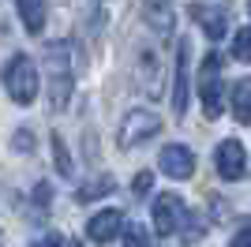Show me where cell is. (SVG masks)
I'll use <instances>...</instances> for the list:
<instances>
[{
	"mask_svg": "<svg viewBox=\"0 0 251 247\" xmlns=\"http://www.w3.org/2000/svg\"><path fill=\"white\" fill-rule=\"evenodd\" d=\"M248 11H251V0H248Z\"/></svg>",
	"mask_w": 251,
	"mask_h": 247,
	"instance_id": "cell-25",
	"label": "cell"
},
{
	"mask_svg": "<svg viewBox=\"0 0 251 247\" xmlns=\"http://www.w3.org/2000/svg\"><path fill=\"white\" fill-rule=\"evenodd\" d=\"M120 232H124V214L120 210H98L86 221V236L94 240V244H113Z\"/></svg>",
	"mask_w": 251,
	"mask_h": 247,
	"instance_id": "cell-10",
	"label": "cell"
},
{
	"mask_svg": "<svg viewBox=\"0 0 251 247\" xmlns=\"http://www.w3.org/2000/svg\"><path fill=\"white\" fill-rule=\"evenodd\" d=\"M124 247H147V232H143V228H135V225H127Z\"/></svg>",
	"mask_w": 251,
	"mask_h": 247,
	"instance_id": "cell-20",
	"label": "cell"
},
{
	"mask_svg": "<svg viewBox=\"0 0 251 247\" xmlns=\"http://www.w3.org/2000/svg\"><path fill=\"white\" fill-rule=\"evenodd\" d=\"M229 247H251V225H248V228H240V232L232 236V244H229Z\"/></svg>",
	"mask_w": 251,
	"mask_h": 247,
	"instance_id": "cell-23",
	"label": "cell"
},
{
	"mask_svg": "<svg viewBox=\"0 0 251 247\" xmlns=\"http://www.w3.org/2000/svg\"><path fill=\"white\" fill-rule=\"evenodd\" d=\"M113 187H116V180H113L109 173H101V176H94V180H86V184L79 187V202H94V198H105Z\"/></svg>",
	"mask_w": 251,
	"mask_h": 247,
	"instance_id": "cell-15",
	"label": "cell"
},
{
	"mask_svg": "<svg viewBox=\"0 0 251 247\" xmlns=\"http://www.w3.org/2000/svg\"><path fill=\"white\" fill-rule=\"evenodd\" d=\"M72 45L68 41H49L45 45V75H49V109L64 113L68 98H72Z\"/></svg>",
	"mask_w": 251,
	"mask_h": 247,
	"instance_id": "cell-1",
	"label": "cell"
},
{
	"mask_svg": "<svg viewBox=\"0 0 251 247\" xmlns=\"http://www.w3.org/2000/svg\"><path fill=\"white\" fill-rule=\"evenodd\" d=\"M11 146H15L19 154H30V150H34V131H30V127H19L15 139H11Z\"/></svg>",
	"mask_w": 251,
	"mask_h": 247,
	"instance_id": "cell-19",
	"label": "cell"
},
{
	"mask_svg": "<svg viewBox=\"0 0 251 247\" xmlns=\"http://www.w3.org/2000/svg\"><path fill=\"white\" fill-rule=\"evenodd\" d=\"M157 165H161V173L173 176V180H191V176H195V154L180 143H169L165 150H161V157H157Z\"/></svg>",
	"mask_w": 251,
	"mask_h": 247,
	"instance_id": "cell-9",
	"label": "cell"
},
{
	"mask_svg": "<svg viewBox=\"0 0 251 247\" xmlns=\"http://www.w3.org/2000/svg\"><path fill=\"white\" fill-rule=\"evenodd\" d=\"M191 19L202 26V34L206 38H225V30H229V8H214V4H188Z\"/></svg>",
	"mask_w": 251,
	"mask_h": 247,
	"instance_id": "cell-11",
	"label": "cell"
},
{
	"mask_svg": "<svg viewBox=\"0 0 251 247\" xmlns=\"http://www.w3.org/2000/svg\"><path fill=\"white\" fill-rule=\"evenodd\" d=\"M0 82H4V90L15 105H30L38 98V64L30 56H23L15 52L4 68H0Z\"/></svg>",
	"mask_w": 251,
	"mask_h": 247,
	"instance_id": "cell-2",
	"label": "cell"
},
{
	"mask_svg": "<svg viewBox=\"0 0 251 247\" xmlns=\"http://www.w3.org/2000/svg\"><path fill=\"white\" fill-rule=\"evenodd\" d=\"M199 98H202V113L206 120H218L225 113V82H221V52L210 49L202 56L199 68Z\"/></svg>",
	"mask_w": 251,
	"mask_h": 247,
	"instance_id": "cell-3",
	"label": "cell"
},
{
	"mask_svg": "<svg viewBox=\"0 0 251 247\" xmlns=\"http://www.w3.org/2000/svg\"><path fill=\"white\" fill-rule=\"evenodd\" d=\"M147 191H150V173H139L135 184H131V195H135V198H147Z\"/></svg>",
	"mask_w": 251,
	"mask_h": 247,
	"instance_id": "cell-21",
	"label": "cell"
},
{
	"mask_svg": "<svg viewBox=\"0 0 251 247\" xmlns=\"http://www.w3.org/2000/svg\"><path fill=\"white\" fill-rule=\"evenodd\" d=\"M64 247H83V244H79V240H68V244H64Z\"/></svg>",
	"mask_w": 251,
	"mask_h": 247,
	"instance_id": "cell-24",
	"label": "cell"
},
{
	"mask_svg": "<svg viewBox=\"0 0 251 247\" xmlns=\"http://www.w3.org/2000/svg\"><path fill=\"white\" fill-rule=\"evenodd\" d=\"M34 247H64V236H56V232H45L42 240H34Z\"/></svg>",
	"mask_w": 251,
	"mask_h": 247,
	"instance_id": "cell-22",
	"label": "cell"
},
{
	"mask_svg": "<svg viewBox=\"0 0 251 247\" xmlns=\"http://www.w3.org/2000/svg\"><path fill=\"white\" fill-rule=\"evenodd\" d=\"M52 157H56V173L60 176H72V157L64 150V139L60 135H52Z\"/></svg>",
	"mask_w": 251,
	"mask_h": 247,
	"instance_id": "cell-18",
	"label": "cell"
},
{
	"mask_svg": "<svg viewBox=\"0 0 251 247\" xmlns=\"http://www.w3.org/2000/svg\"><path fill=\"white\" fill-rule=\"evenodd\" d=\"M157 131H161V120H157L154 113H147V109H131V113L124 116V124H120V150H135V146L150 143V139H157Z\"/></svg>",
	"mask_w": 251,
	"mask_h": 247,
	"instance_id": "cell-4",
	"label": "cell"
},
{
	"mask_svg": "<svg viewBox=\"0 0 251 247\" xmlns=\"http://www.w3.org/2000/svg\"><path fill=\"white\" fill-rule=\"evenodd\" d=\"M135 86L147 94H157V86H161V60L150 41H143L135 49Z\"/></svg>",
	"mask_w": 251,
	"mask_h": 247,
	"instance_id": "cell-7",
	"label": "cell"
},
{
	"mask_svg": "<svg viewBox=\"0 0 251 247\" xmlns=\"http://www.w3.org/2000/svg\"><path fill=\"white\" fill-rule=\"evenodd\" d=\"M229 105H232V116H236V124L251 127V79H236V82H232Z\"/></svg>",
	"mask_w": 251,
	"mask_h": 247,
	"instance_id": "cell-13",
	"label": "cell"
},
{
	"mask_svg": "<svg viewBox=\"0 0 251 247\" xmlns=\"http://www.w3.org/2000/svg\"><path fill=\"white\" fill-rule=\"evenodd\" d=\"M15 8H19L23 26H26L30 34L45 30V0H15Z\"/></svg>",
	"mask_w": 251,
	"mask_h": 247,
	"instance_id": "cell-14",
	"label": "cell"
},
{
	"mask_svg": "<svg viewBox=\"0 0 251 247\" xmlns=\"http://www.w3.org/2000/svg\"><path fill=\"white\" fill-rule=\"evenodd\" d=\"M232 56L244 60V64H251V26L236 30V38H232Z\"/></svg>",
	"mask_w": 251,
	"mask_h": 247,
	"instance_id": "cell-17",
	"label": "cell"
},
{
	"mask_svg": "<svg viewBox=\"0 0 251 247\" xmlns=\"http://www.w3.org/2000/svg\"><path fill=\"white\" fill-rule=\"evenodd\" d=\"M147 23H150V30H154V34L169 38V34H173V23H176V15H173V0H147Z\"/></svg>",
	"mask_w": 251,
	"mask_h": 247,
	"instance_id": "cell-12",
	"label": "cell"
},
{
	"mask_svg": "<svg viewBox=\"0 0 251 247\" xmlns=\"http://www.w3.org/2000/svg\"><path fill=\"white\" fill-rule=\"evenodd\" d=\"M202 232H206V225L199 221V214H188V217H184V225H180V240H184V244L202 240Z\"/></svg>",
	"mask_w": 251,
	"mask_h": 247,
	"instance_id": "cell-16",
	"label": "cell"
},
{
	"mask_svg": "<svg viewBox=\"0 0 251 247\" xmlns=\"http://www.w3.org/2000/svg\"><path fill=\"white\" fill-rule=\"evenodd\" d=\"M214 169H218L221 180H240L248 173V154L236 139H225V143L214 150Z\"/></svg>",
	"mask_w": 251,
	"mask_h": 247,
	"instance_id": "cell-8",
	"label": "cell"
},
{
	"mask_svg": "<svg viewBox=\"0 0 251 247\" xmlns=\"http://www.w3.org/2000/svg\"><path fill=\"white\" fill-rule=\"evenodd\" d=\"M191 94V45L180 41L176 45V79H173V116L184 120L188 116V98Z\"/></svg>",
	"mask_w": 251,
	"mask_h": 247,
	"instance_id": "cell-5",
	"label": "cell"
},
{
	"mask_svg": "<svg viewBox=\"0 0 251 247\" xmlns=\"http://www.w3.org/2000/svg\"><path fill=\"white\" fill-rule=\"evenodd\" d=\"M184 217H188V206H184L180 195H157V202H154V232L157 236L180 232Z\"/></svg>",
	"mask_w": 251,
	"mask_h": 247,
	"instance_id": "cell-6",
	"label": "cell"
}]
</instances>
